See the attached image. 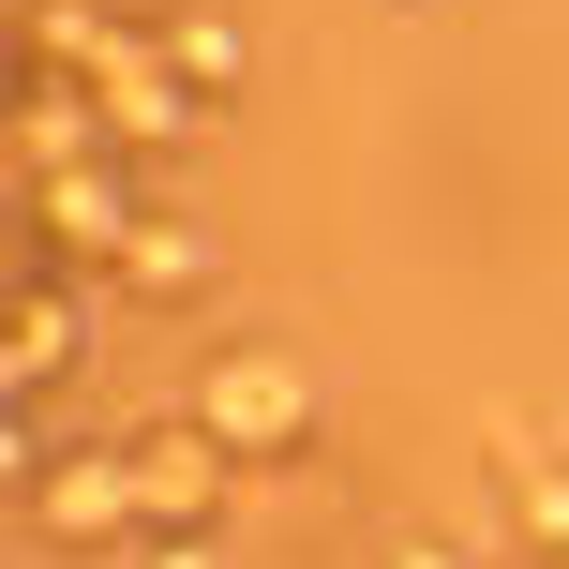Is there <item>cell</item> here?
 Here are the masks:
<instances>
[{
    "label": "cell",
    "instance_id": "6da1fadb",
    "mask_svg": "<svg viewBox=\"0 0 569 569\" xmlns=\"http://www.w3.org/2000/svg\"><path fill=\"white\" fill-rule=\"evenodd\" d=\"M196 420L226 435L240 465H284L315 435V375L284 360V345H226V360H210V390H196Z\"/></svg>",
    "mask_w": 569,
    "mask_h": 569
},
{
    "label": "cell",
    "instance_id": "7a4b0ae2",
    "mask_svg": "<svg viewBox=\"0 0 569 569\" xmlns=\"http://www.w3.org/2000/svg\"><path fill=\"white\" fill-rule=\"evenodd\" d=\"M120 450H136V495H150V510H166V525H210V510H226V435H210V420H180V435H120Z\"/></svg>",
    "mask_w": 569,
    "mask_h": 569
},
{
    "label": "cell",
    "instance_id": "3957f363",
    "mask_svg": "<svg viewBox=\"0 0 569 569\" xmlns=\"http://www.w3.org/2000/svg\"><path fill=\"white\" fill-rule=\"evenodd\" d=\"M76 284H30V300H16V390H60V375H76Z\"/></svg>",
    "mask_w": 569,
    "mask_h": 569
},
{
    "label": "cell",
    "instance_id": "277c9868",
    "mask_svg": "<svg viewBox=\"0 0 569 569\" xmlns=\"http://www.w3.org/2000/svg\"><path fill=\"white\" fill-rule=\"evenodd\" d=\"M120 270H136V300H196V284H210V226H136Z\"/></svg>",
    "mask_w": 569,
    "mask_h": 569
},
{
    "label": "cell",
    "instance_id": "5b68a950",
    "mask_svg": "<svg viewBox=\"0 0 569 569\" xmlns=\"http://www.w3.org/2000/svg\"><path fill=\"white\" fill-rule=\"evenodd\" d=\"M166 60H180L196 90H240V30H226V16H166Z\"/></svg>",
    "mask_w": 569,
    "mask_h": 569
},
{
    "label": "cell",
    "instance_id": "8992f818",
    "mask_svg": "<svg viewBox=\"0 0 569 569\" xmlns=\"http://www.w3.org/2000/svg\"><path fill=\"white\" fill-rule=\"evenodd\" d=\"M390 569H480V555H450V540H405V555H390Z\"/></svg>",
    "mask_w": 569,
    "mask_h": 569
}]
</instances>
